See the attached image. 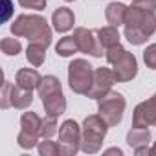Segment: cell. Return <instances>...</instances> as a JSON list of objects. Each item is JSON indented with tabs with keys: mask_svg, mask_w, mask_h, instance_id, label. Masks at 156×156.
Segmentation results:
<instances>
[{
	"mask_svg": "<svg viewBox=\"0 0 156 156\" xmlns=\"http://www.w3.org/2000/svg\"><path fill=\"white\" fill-rule=\"evenodd\" d=\"M132 127H156V92L134 108Z\"/></svg>",
	"mask_w": 156,
	"mask_h": 156,
	"instance_id": "30bf717a",
	"label": "cell"
},
{
	"mask_svg": "<svg viewBox=\"0 0 156 156\" xmlns=\"http://www.w3.org/2000/svg\"><path fill=\"white\" fill-rule=\"evenodd\" d=\"M41 99H42L44 112H46L48 116L59 118L61 114H64V110H66V99H64L62 88H61V90H55V92H50V94L42 96Z\"/></svg>",
	"mask_w": 156,
	"mask_h": 156,
	"instance_id": "5bb4252c",
	"label": "cell"
},
{
	"mask_svg": "<svg viewBox=\"0 0 156 156\" xmlns=\"http://www.w3.org/2000/svg\"><path fill=\"white\" fill-rule=\"evenodd\" d=\"M11 33L15 37H26L30 42H42L50 46L51 28L41 15H19L11 24Z\"/></svg>",
	"mask_w": 156,
	"mask_h": 156,
	"instance_id": "7a4b0ae2",
	"label": "cell"
},
{
	"mask_svg": "<svg viewBox=\"0 0 156 156\" xmlns=\"http://www.w3.org/2000/svg\"><path fill=\"white\" fill-rule=\"evenodd\" d=\"M51 24L55 28V31L59 33H66L73 28L75 24V17H73V11L70 8H57L51 15Z\"/></svg>",
	"mask_w": 156,
	"mask_h": 156,
	"instance_id": "9a60e30c",
	"label": "cell"
},
{
	"mask_svg": "<svg viewBox=\"0 0 156 156\" xmlns=\"http://www.w3.org/2000/svg\"><path fill=\"white\" fill-rule=\"evenodd\" d=\"M64 2H73V0H64Z\"/></svg>",
	"mask_w": 156,
	"mask_h": 156,
	"instance_id": "f546056e",
	"label": "cell"
},
{
	"mask_svg": "<svg viewBox=\"0 0 156 156\" xmlns=\"http://www.w3.org/2000/svg\"><path fill=\"white\" fill-rule=\"evenodd\" d=\"M127 143L134 149L136 154H151V130L147 127H132L127 134Z\"/></svg>",
	"mask_w": 156,
	"mask_h": 156,
	"instance_id": "4fadbf2b",
	"label": "cell"
},
{
	"mask_svg": "<svg viewBox=\"0 0 156 156\" xmlns=\"http://www.w3.org/2000/svg\"><path fill=\"white\" fill-rule=\"evenodd\" d=\"M127 50L121 46V44H116V46H112V48H108L107 50V53H105V57H107V61H108V64H114L123 53H125Z\"/></svg>",
	"mask_w": 156,
	"mask_h": 156,
	"instance_id": "d4e9b609",
	"label": "cell"
},
{
	"mask_svg": "<svg viewBox=\"0 0 156 156\" xmlns=\"http://www.w3.org/2000/svg\"><path fill=\"white\" fill-rule=\"evenodd\" d=\"M151 154H152V156H156V141H154V143H152V147H151Z\"/></svg>",
	"mask_w": 156,
	"mask_h": 156,
	"instance_id": "f1b7e54d",
	"label": "cell"
},
{
	"mask_svg": "<svg viewBox=\"0 0 156 156\" xmlns=\"http://www.w3.org/2000/svg\"><path fill=\"white\" fill-rule=\"evenodd\" d=\"M98 33H99V41H101V44H103L105 50H108V48L119 44V31H118L116 26H110V24H108V26H105V28H99Z\"/></svg>",
	"mask_w": 156,
	"mask_h": 156,
	"instance_id": "d6986e66",
	"label": "cell"
},
{
	"mask_svg": "<svg viewBox=\"0 0 156 156\" xmlns=\"http://www.w3.org/2000/svg\"><path fill=\"white\" fill-rule=\"evenodd\" d=\"M127 6L125 4H119V2H110L108 6H107V9H105V19H107V22L110 24V26H116V28H119V26H123V22H125V15H127Z\"/></svg>",
	"mask_w": 156,
	"mask_h": 156,
	"instance_id": "2e32d148",
	"label": "cell"
},
{
	"mask_svg": "<svg viewBox=\"0 0 156 156\" xmlns=\"http://www.w3.org/2000/svg\"><path fill=\"white\" fill-rule=\"evenodd\" d=\"M125 37L130 44L140 46L147 42V39L156 31V15L152 11H145L138 6H130L125 15Z\"/></svg>",
	"mask_w": 156,
	"mask_h": 156,
	"instance_id": "6da1fadb",
	"label": "cell"
},
{
	"mask_svg": "<svg viewBox=\"0 0 156 156\" xmlns=\"http://www.w3.org/2000/svg\"><path fill=\"white\" fill-rule=\"evenodd\" d=\"M59 132V127H57V118L55 116H48L42 119V125H41V138H51L53 134Z\"/></svg>",
	"mask_w": 156,
	"mask_h": 156,
	"instance_id": "44dd1931",
	"label": "cell"
},
{
	"mask_svg": "<svg viewBox=\"0 0 156 156\" xmlns=\"http://www.w3.org/2000/svg\"><path fill=\"white\" fill-rule=\"evenodd\" d=\"M125 98L123 94L110 90L105 96H101L98 99V114L107 121L108 127H116L121 119H123V112H125Z\"/></svg>",
	"mask_w": 156,
	"mask_h": 156,
	"instance_id": "5b68a950",
	"label": "cell"
},
{
	"mask_svg": "<svg viewBox=\"0 0 156 156\" xmlns=\"http://www.w3.org/2000/svg\"><path fill=\"white\" fill-rule=\"evenodd\" d=\"M94 73L96 70L92 64L85 59H73L68 64V85L75 94L87 96L94 83Z\"/></svg>",
	"mask_w": 156,
	"mask_h": 156,
	"instance_id": "277c9868",
	"label": "cell"
},
{
	"mask_svg": "<svg viewBox=\"0 0 156 156\" xmlns=\"http://www.w3.org/2000/svg\"><path fill=\"white\" fill-rule=\"evenodd\" d=\"M46 44L42 42H30L28 44V50H26V59L30 64L33 66H41L46 59Z\"/></svg>",
	"mask_w": 156,
	"mask_h": 156,
	"instance_id": "ac0fdd59",
	"label": "cell"
},
{
	"mask_svg": "<svg viewBox=\"0 0 156 156\" xmlns=\"http://www.w3.org/2000/svg\"><path fill=\"white\" fill-rule=\"evenodd\" d=\"M41 125H42V118H39L35 112H24L20 118V132L17 136L19 147L33 149L41 138Z\"/></svg>",
	"mask_w": 156,
	"mask_h": 156,
	"instance_id": "8992f818",
	"label": "cell"
},
{
	"mask_svg": "<svg viewBox=\"0 0 156 156\" xmlns=\"http://www.w3.org/2000/svg\"><path fill=\"white\" fill-rule=\"evenodd\" d=\"M132 6H138L145 11H156V0H132Z\"/></svg>",
	"mask_w": 156,
	"mask_h": 156,
	"instance_id": "4316f807",
	"label": "cell"
},
{
	"mask_svg": "<svg viewBox=\"0 0 156 156\" xmlns=\"http://www.w3.org/2000/svg\"><path fill=\"white\" fill-rule=\"evenodd\" d=\"M143 62L147 64V68L156 70V42L149 44L145 48V51H143Z\"/></svg>",
	"mask_w": 156,
	"mask_h": 156,
	"instance_id": "cb8c5ba5",
	"label": "cell"
},
{
	"mask_svg": "<svg viewBox=\"0 0 156 156\" xmlns=\"http://www.w3.org/2000/svg\"><path fill=\"white\" fill-rule=\"evenodd\" d=\"M41 79L42 77L33 68H20L17 72V85L22 88H28V90H35L41 83Z\"/></svg>",
	"mask_w": 156,
	"mask_h": 156,
	"instance_id": "e0dca14e",
	"label": "cell"
},
{
	"mask_svg": "<svg viewBox=\"0 0 156 156\" xmlns=\"http://www.w3.org/2000/svg\"><path fill=\"white\" fill-rule=\"evenodd\" d=\"M81 136L83 130L73 119H66L59 127V151L62 156H72L81 149Z\"/></svg>",
	"mask_w": 156,
	"mask_h": 156,
	"instance_id": "52a82bcc",
	"label": "cell"
},
{
	"mask_svg": "<svg viewBox=\"0 0 156 156\" xmlns=\"http://www.w3.org/2000/svg\"><path fill=\"white\" fill-rule=\"evenodd\" d=\"M105 152H107V154H123V151H121V149H116V147H112V149H107Z\"/></svg>",
	"mask_w": 156,
	"mask_h": 156,
	"instance_id": "83f0119b",
	"label": "cell"
},
{
	"mask_svg": "<svg viewBox=\"0 0 156 156\" xmlns=\"http://www.w3.org/2000/svg\"><path fill=\"white\" fill-rule=\"evenodd\" d=\"M31 101H33V90H28V88L19 87V85H11L9 81H4L2 98H0V107L4 110L9 107L24 110L31 105Z\"/></svg>",
	"mask_w": 156,
	"mask_h": 156,
	"instance_id": "ba28073f",
	"label": "cell"
},
{
	"mask_svg": "<svg viewBox=\"0 0 156 156\" xmlns=\"http://www.w3.org/2000/svg\"><path fill=\"white\" fill-rule=\"evenodd\" d=\"M39 152L42 156H57V154H61L59 143L51 141L50 138H42V141H39Z\"/></svg>",
	"mask_w": 156,
	"mask_h": 156,
	"instance_id": "603a6c76",
	"label": "cell"
},
{
	"mask_svg": "<svg viewBox=\"0 0 156 156\" xmlns=\"http://www.w3.org/2000/svg\"><path fill=\"white\" fill-rule=\"evenodd\" d=\"M116 83V75L112 70L108 68H98L96 73H94V83H92V88L88 90V98L92 99H99L101 96H105L107 92L112 90V85Z\"/></svg>",
	"mask_w": 156,
	"mask_h": 156,
	"instance_id": "7c38bea8",
	"label": "cell"
},
{
	"mask_svg": "<svg viewBox=\"0 0 156 156\" xmlns=\"http://www.w3.org/2000/svg\"><path fill=\"white\" fill-rule=\"evenodd\" d=\"M73 39H75L77 46H79V51H83V53H90V55H94V57H101L103 53H107V50L103 48V44H101V41H99L98 30L75 28Z\"/></svg>",
	"mask_w": 156,
	"mask_h": 156,
	"instance_id": "9c48e42d",
	"label": "cell"
},
{
	"mask_svg": "<svg viewBox=\"0 0 156 156\" xmlns=\"http://www.w3.org/2000/svg\"><path fill=\"white\" fill-rule=\"evenodd\" d=\"M19 4L22 8H26V9H37V11H41V9L46 8V0H19Z\"/></svg>",
	"mask_w": 156,
	"mask_h": 156,
	"instance_id": "484cf974",
	"label": "cell"
},
{
	"mask_svg": "<svg viewBox=\"0 0 156 156\" xmlns=\"http://www.w3.org/2000/svg\"><path fill=\"white\" fill-rule=\"evenodd\" d=\"M81 130H83V136H81V151L87 152V154L99 152V149L103 145V140L107 136V130H108L107 121L99 114L87 116L85 121H83Z\"/></svg>",
	"mask_w": 156,
	"mask_h": 156,
	"instance_id": "3957f363",
	"label": "cell"
},
{
	"mask_svg": "<svg viewBox=\"0 0 156 156\" xmlns=\"http://www.w3.org/2000/svg\"><path fill=\"white\" fill-rule=\"evenodd\" d=\"M55 51H57V55H61V57H70V55H73L75 51H79V46H77L73 35H72V37H62V39L57 42Z\"/></svg>",
	"mask_w": 156,
	"mask_h": 156,
	"instance_id": "ffe728a7",
	"label": "cell"
},
{
	"mask_svg": "<svg viewBox=\"0 0 156 156\" xmlns=\"http://www.w3.org/2000/svg\"><path fill=\"white\" fill-rule=\"evenodd\" d=\"M114 75H116V81L118 83H129L132 81L136 73H138V61L134 57V53L130 51H125L114 64Z\"/></svg>",
	"mask_w": 156,
	"mask_h": 156,
	"instance_id": "8fae6325",
	"label": "cell"
},
{
	"mask_svg": "<svg viewBox=\"0 0 156 156\" xmlns=\"http://www.w3.org/2000/svg\"><path fill=\"white\" fill-rule=\"evenodd\" d=\"M0 48H2V53L6 55H17L20 53L22 50V44L19 39H13V37H4L2 42H0Z\"/></svg>",
	"mask_w": 156,
	"mask_h": 156,
	"instance_id": "7402d4cb",
	"label": "cell"
}]
</instances>
